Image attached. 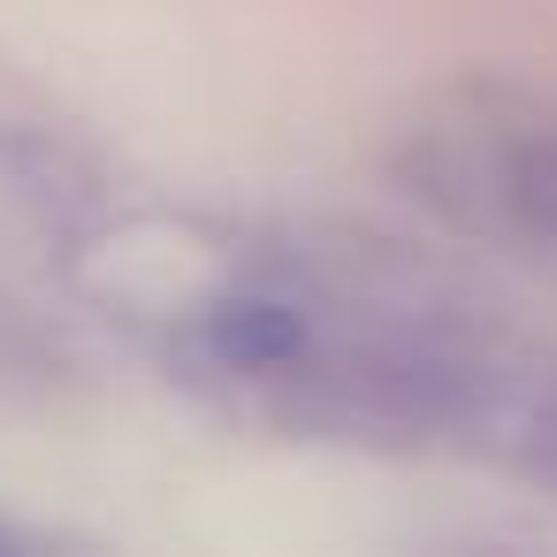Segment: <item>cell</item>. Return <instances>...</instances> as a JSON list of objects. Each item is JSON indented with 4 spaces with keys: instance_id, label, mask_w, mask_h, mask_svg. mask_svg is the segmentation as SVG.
<instances>
[{
    "instance_id": "cell-1",
    "label": "cell",
    "mask_w": 557,
    "mask_h": 557,
    "mask_svg": "<svg viewBox=\"0 0 557 557\" xmlns=\"http://www.w3.org/2000/svg\"><path fill=\"white\" fill-rule=\"evenodd\" d=\"M207 344H214L230 367L268 374V367H290V359L306 351V321H298L290 306H275V298H230V306L214 313Z\"/></svg>"
},
{
    "instance_id": "cell-2",
    "label": "cell",
    "mask_w": 557,
    "mask_h": 557,
    "mask_svg": "<svg viewBox=\"0 0 557 557\" xmlns=\"http://www.w3.org/2000/svg\"><path fill=\"white\" fill-rule=\"evenodd\" d=\"M488 420H504V428H511V435H504V443H511V466L557 496V374H549V382H534V389H511V405L496 397V405H488Z\"/></svg>"
},
{
    "instance_id": "cell-3",
    "label": "cell",
    "mask_w": 557,
    "mask_h": 557,
    "mask_svg": "<svg viewBox=\"0 0 557 557\" xmlns=\"http://www.w3.org/2000/svg\"><path fill=\"white\" fill-rule=\"evenodd\" d=\"M504 207H511L519 230L557 237V131L519 138V146L504 153Z\"/></svg>"
},
{
    "instance_id": "cell-4",
    "label": "cell",
    "mask_w": 557,
    "mask_h": 557,
    "mask_svg": "<svg viewBox=\"0 0 557 557\" xmlns=\"http://www.w3.org/2000/svg\"><path fill=\"white\" fill-rule=\"evenodd\" d=\"M0 557H32V549H24V534H9V527H0Z\"/></svg>"
}]
</instances>
